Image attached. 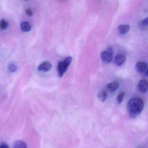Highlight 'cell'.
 <instances>
[{
	"label": "cell",
	"instance_id": "obj_1",
	"mask_svg": "<svg viewBox=\"0 0 148 148\" xmlns=\"http://www.w3.org/2000/svg\"><path fill=\"white\" fill-rule=\"evenodd\" d=\"M143 101L139 98H133L130 99L127 104V109L129 115L134 118L138 116L144 108Z\"/></svg>",
	"mask_w": 148,
	"mask_h": 148
},
{
	"label": "cell",
	"instance_id": "obj_2",
	"mask_svg": "<svg viewBox=\"0 0 148 148\" xmlns=\"http://www.w3.org/2000/svg\"><path fill=\"white\" fill-rule=\"evenodd\" d=\"M72 60L71 57H67L64 61L59 62L58 65V71L59 76L62 77L67 70Z\"/></svg>",
	"mask_w": 148,
	"mask_h": 148
},
{
	"label": "cell",
	"instance_id": "obj_3",
	"mask_svg": "<svg viewBox=\"0 0 148 148\" xmlns=\"http://www.w3.org/2000/svg\"><path fill=\"white\" fill-rule=\"evenodd\" d=\"M113 51L111 47H109L107 51H104L100 53V57L103 62L105 64H109L112 59Z\"/></svg>",
	"mask_w": 148,
	"mask_h": 148
},
{
	"label": "cell",
	"instance_id": "obj_4",
	"mask_svg": "<svg viewBox=\"0 0 148 148\" xmlns=\"http://www.w3.org/2000/svg\"><path fill=\"white\" fill-rule=\"evenodd\" d=\"M126 57L122 54H118L114 59V62L117 66H121L125 62Z\"/></svg>",
	"mask_w": 148,
	"mask_h": 148
},
{
	"label": "cell",
	"instance_id": "obj_5",
	"mask_svg": "<svg viewBox=\"0 0 148 148\" xmlns=\"http://www.w3.org/2000/svg\"><path fill=\"white\" fill-rule=\"evenodd\" d=\"M147 64L144 62H138L136 65V69L137 71L139 73H145L147 71Z\"/></svg>",
	"mask_w": 148,
	"mask_h": 148
},
{
	"label": "cell",
	"instance_id": "obj_6",
	"mask_svg": "<svg viewBox=\"0 0 148 148\" xmlns=\"http://www.w3.org/2000/svg\"><path fill=\"white\" fill-rule=\"evenodd\" d=\"M148 84L147 80L142 79L139 81L138 84V88L140 92L145 93L148 90Z\"/></svg>",
	"mask_w": 148,
	"mask_h": 148
},
{
	"label": "cell",
	"instance_id": "obj_7",
	"mask_svg": "<svg viewBox=\"0 0 148 148\" xmlns=\"http://www.w3.org/2000/svg\"><path fill=\"white\" fill-rule=\"evenodd\" d=\"M52 67V65L49 62H43V63L40 65L38 67V70L39 71H48L51 70Z\"/></svg>",
	"mask_w": 148,
	"mask_h": 148
},
{
	"label": "cell",
	"instance_id": "obj_8",
	"mask_svg": "<svg viewBox=\"0 0 148 148\" xmlns=\"http://www.w3.org/2000/svg\"><path fill=\"white\" fill-rule=\"evenodd\" d=\"M119 87V84L117 82L110 83L107 86V89L109 91L111 92H114L116 91Z\"/></svg>",
	"mask_w": 148,
	"mask_h": 148
},
{
	"label": "cell",
	"instance_id": "obj_9",
	"mask_svg": "<svg viewBox=\"0 0 148 148\" xmlns=\"http://www.w3.org/2000/svg\"><path fill=\"white\" fill-rule=\"evenodd\" d=\"M12 148H27V145L24 141L18 140L14 143Z\"/></svg>",
	"mask_w": 148,
	"mask_h": 148
},
{
	"label": "cell",
	"instance_id": "obj_10",
	"mask_svg": "<svg viewBox=\"0 0 148 148\" xmlns=\"http://www.w3.org/2000/svg\"><path fill=\"white\" fill-rule=\"evenodd\" d=\"M130 29V26L128 25H122L119 27L118 31L121 34H125L127 33Z\"/></svg>",
	"mask_w": 148,
	"mask_h": 148
},
{
	"label": "cell",
	"instance_id": "obj_11",
	"mask_svg": "<svg viewBox=\"0 0 148 148\" xmlns=\"http://www.w3.org/2000/svg\"><path fill=\"white\" fill-rule=\"evenodd\" d=\"M108 97V94L105 91H102L99 92L97 95V97L98 99L101 102H104L107 99Z\"/></svg>",
	"mask_w": 148,
	"mask_h": 148
},
{
	"label": "cell",
	"instance_id": "obj_12",
	"mask_svg": "<svg viewBox=\"0 0 148 148\" xmlns=\"http://www.w3.org/2000/svg\"><path fill=\"white\" fill-rule=\"evenodd\" d=\"M21 30L24 32H28L31 30V25L28 22H23L21 25Z\"/></svg>",
	"mask_w": 148,
	"mask_h": 148
},
{
	"label": "cell",
	"instance_id": "obj_13",
	"mask_svg": "<svg viewBox=\"0 0 148 148\" xmlns=\"http://www.w3.org/2000/svg\"><path fill=\"white\" fill-rule=\"evenodd\" d=\"M8 24L5 20L2 19L0 22V28L1 30L5 29L8 27Z\"/></svg>",
	"mask_w": 148,
	"mask_h": 148
},
{
	"label": "cell",
	"instance_id": "obj_14",
	"mask_svg": "<svg viewBox=\"0 0 148 148\" xmlns=\"http://www.w3.org/2000/svg\"><path fill=\"white\" fill-rule=\"evenodd\" d=\"M125 94V92H122L119 94L117 97V103L119 104L121 103H122L123 100V99L124 97Z\"/></svg>",
	"mask_w": 148,
	"mask_h": 148
},
{
	"label": "cell",
	"instance_id": "obj_15",
	"mask_svg": "<svg viewBox=\"0 0 148 148\" xmlns=\"http://www.w3.org/2000/svg\"><path fill=\"white\" fill-rule=\"evenodd\" d=\"M8 69L11 72H14L17 70V66L14 64H11L8 66Z\"/></svg>",
	"mask_w": 148,
	"mask_h": 148
},
{
	"label": "cell",
	"instance_id": "obj_16",
	"mask_svg": "<svg viewBox=\"0 0 148 148\" xmlns=\"http://www.w3.org/2000/svg\"><path fill=\"white\" fill-rule=\"evenodd\" d=\"M141 26L142 28H145L148 27V18L144 19L142 22H141Z\"/></svg>",
	"mask_w": 148,
	"mask_h": 148
},
{
	"label": "cell",
	"instance_id": "obj_17",
	"mask_svg": "<svg viewBox=\"0 0 148 148\" xmlns=\"http://www.w3.org/2000/svg\"><path fill=\"white\" fill-rule=\"evenodd\" d=\"M26 13L28 16H32L33 15V12L31 9L27 8L25 10Z\"/></svg>",
	"mask_w": 148,
	"mask_h": 148
},
{
	"label": "cell",
	"instance_id": "obj_18",
	"mask_svg": "<svg viewBox=\"0 0 148 148\" xmlns=\"http://www.w3.org/2000/svg\"><path fill=\"white\" fill-rule=\"evenodd\" d=\"M0 148H9V147L7 144L2 143L0 144Z\"/></svg>",
	"mask_w": 148,
	"mask_h": 148
}]
</instances>
